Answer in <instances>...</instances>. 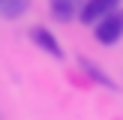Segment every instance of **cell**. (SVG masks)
Returning a JSON list of instances; mask_svg holds the SVG:
<instances>
[{
    "label": "cell",
    "mask_w": 123,
    "mask_h": 120,
    "mask_svg": "<svg viewBox=\"0 0 123 120\" xmlns=\"http://www.w3.org/2000/svg\"><path fill=\"white\" fill-rule=\"evenodd\" d=\"M93 36H96L99 45H114V42H120V36H123V12L111 9L108 15H102L99 21H96Z\"/></svg>",
    "instance_id": "1"
},
{
    "label": "cell",
    "mask_w": 123,
    "mask_h": 120,
    "mask_svg": "<svg viewBox=\"0 0 123 120\" xmlns=\"http://www.w3.org/2000/svg\"><path fill=\"white\" fill-rule=\"evenodd\" d=\"M117 6H120V0H84L78 18H81L84 24H96L102 15H108V12L117 9Z\"/></svg>",
    "instance_id": "2"
},
{
    "label": "cell",
    "mask_w": 123,
    "mask_h": 120,
    "mask_svg": "<svg viewBox=\"0 0 123 120\" xmlns=\"http://www.w3.org/2000/svg\"><path fill=\"white\" fill-rule=\"evenodd\" d=\"M30 39H33L39 48H45L51 57H57V60H63V57H66V54H63V48H60V42L54 39V33H51V30H45V27H33V30H30Z\"/></svg>",
    "instance_id": "3"
},
{
    "label": "cell",
    "mask_w": 123,
    "mask_h": 120,
    "mask_svg": "<svg viewBox=\"0 0 123 120\" xmlns=\"http://www.w3.org/2000/svg\"><path fill=\"white\" fill-rule=\"evenodd\" d=\"M81 3H84V0H48L51 15L57 18V21H63V24L81 15Z\"/></svg>",
    "instance_id": "4"
},
{
    "label": "cell",
    "mask_w": 123,
    "mask_h": 120,
    "mask_svg": "<svg viewBox=\"0 0 123 120\" xmlns=\"http://www.w3.org/2000/svg\"><path fill=\"white\" fill-rule=\"evenodd\" d=\"M27 9H30V0H0V15L9 21L27 15Z\"/></svg>",
    "instance_id": "5"
},
{
    "label": "cell",
    "mask_w": 123,
    "mask_h": 120,
    "mask_svg": "<svg viewBox=\"0 0 123 120\" xmlns=\"http://www.w3.org/2000/svg\"><path fill=\"white\" fill-rule=\"evenodd\" d=\"M81 69H84V72H90V75H93V78H96L99 84H108V87H114V84H111V78H108V75H102V72L96 69L93 63H87V60H81Z\"/></svg>",
    "instance_id": "6"
}]
</instances>
